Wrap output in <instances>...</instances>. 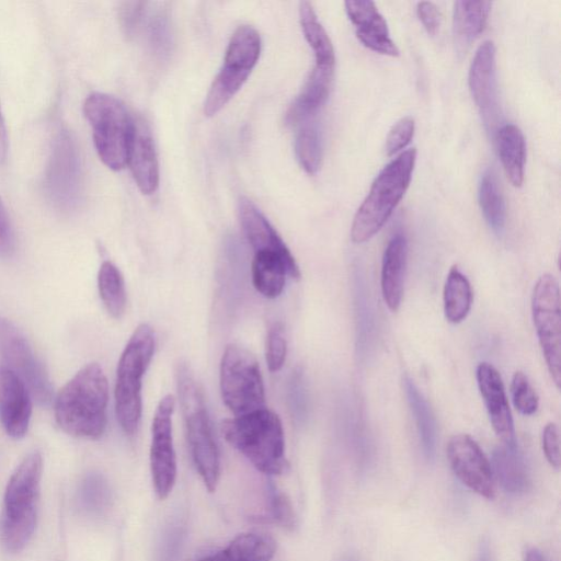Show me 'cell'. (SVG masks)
<instances>
[{"label": "cell", "mask_w": 561, "mask_h": 561, "mask_svg": "<svg viewBox=\"0 0 561 561\" xmlns=\"http://www.w3.org/2000/svg\"><path fill=\"white\" fill-rule=\"evenodd\" d=\"M108 385L103 369L92 363L79 370L58 392L55 419L76 437L100 438L106 428Z\"/></svg>", "instance_id": "1"}, {"label": "cell", "mask_w": 561, "mask_h": 561, "mask_svg": "<svg viewBox=\"0 0 561 561\" xmlns=\"http://www.w3.org/2000/svg\"><path fill=\"white\" fill-rule=\"evenodd\" d=\"M221 432L259 471L280 474L288 469L280 419L267 408L226 419Z\"/></svg>", "instance_id": "2"}, {"label": "cell", "mask_w": 561, "mask_h": 561, "mask_svg": "<svg viewBox=\"0 0 561 561\" xmlns=\"http://www.w3.org/2000/svg\"><path fill=\"white\" fill-rule=\"evenodd\" d=\"M43 459L28 454L9 479L0 520V537L7 551H21L32 538L37 520Z\"/></svg>", "instance_id": "3"}, {"label": "cell", "mask_w": 561, "mask_h": 561, "mask_svg": "<svg viewBox=\"0 0 561 561\" xmlns=\"http://www.w3.org/2000/svg\"><path fill=\"white\" fill-rule=\"evenodd\" d=\"M175 376L192 458L205 486L213 492L220 476V458L204 393L185 363L178 365Z\"/></svg>", "instance_id": "4"}, {"label": "cell", "mask_w": 561, "mask_h": 561, "mask_svg": "<svg viewBox=\"0 0 561 561\" xmlns=\"http://www.w3.org/2000/svg\"><path fill=\"white\" fill-rule=\"evenodd\" d=\"M415 160V148L408 149L380 171L354 216L353 242L364 243L382 228L410 185Z\"/></svg>", "instance_id": "5"}, {"label": "cell", "mask_w": 561, "mask_h": 561, "mask_svg": "<svg viewBox=\"0 0 561 561\" xmlns=\"http://www.w3.org/2000/svg\"><path fill=\"white\" fill-rule=\"evenodd\" d=\"M154 352V332L139 324L126 344L117 365L115 410L117 421L127 435H133L141 417V386Z\"/></svg>", "instance_id": "6"}, {"label": "cell", "mask_w": 561, "mask_h": 561, "mask_svg": "<svg viewBox=\"0 0 561 561\" xmlns=\"http://www.w3.org/2000/svg\"><path fill=\"white\" fill-rule=\"evenodd\" d=\"M83 113L102 162L115 171L125 168L135 127L125 105L112 95L95 92L87 98Z\"/></svg>", "instance_id": "7"}, {"label": "cell", "mask_w": 561, "mask_h": 561, "mask_svg": "<svg viewBox=\"0 0 561 561\" xmlns=\"http://www.w3.org/2000/svg\"><path fill=\"white\" fill-rule=\"evenodd\" d=\"M220 393L234 416L265 408V392L259 363L238 344L226 346L219 370Z\"/></svg>", "instance_id": "8"}, {"label": "cell", "mask_w": 561, "mask_h": 561, "mask_svg": "<svg viewBox=\"0 0 561 561\" xmlns=\"http://www.w3.org/2000/svg\"><path fill=\"white\" fill-rule=\"evenodd\" d=\"M260 53L257 31L250 25H240L230 38L224 64L206 95V116L216 115L234 96L255 67Z\"/></svg>", "instance_id": "9"}, {"label": "cell", "mask_w": 561, "mask_h": 561, "mask_svg": "<svg viewBox=\"0 0 561 561\" xmlns=\"http://www.w3.org/2000/svg\"><path fill=\"white\" fill-rule=\"evenodd\" d=\"M531 314L539 345L556 387L561 382V308L557 278L549 273L536 282L531 296Z\"/></svg>", "instance_id": "10"}, {"label": "cell", "mask_w": 561, "mask_h": 561, "mask_svg": "<svg viewBox=\"0 0 561 561\" xmlns=\"http://www.w3.org/2000/svg\"><path fill=\"white\" fill-rule=\"evenodd\" d=\"M44 188L53 205L64 211L73 209L81 194V164L71 135L60 131L53 142L44 178Z\"/></svg>", "instance_id": "11"}, {"label": "cell", "mask_w": 561, "mask_h": 561, "mask_svg": "<svg viewBox=\"0 0 561 561\" xmlns=\"http://www.w3.org/2000/svg\"><path fill=\"white\" fill-rule=\"evenodd\" d=\"M0 355L4 366L27 387L32 398L46 405L51 399V385L46 369L35 356L24 334L0 316Z\"/></svg>", "instance_id": "12"}, {"label": "cell", "mask_w": 561, "mask_h": 561, "mask_svg": "<svg viewBox=\"0 0 561 561\" xmlns=\"http://www.w3.org/2000/svg\"><path fill=\"white\" fill-rule=\"evenodd\" d=\"M173 396L163 397L154 411L151 426L150 470L156 494L163 500L176 479V457L172 437Z\"/></svg>", "instance_id": "13"}, {"label": "cell", "mask_w": 561, "mask_h": 561, "mask_svg": "<svg viewBox=\"0 0 561 561\" xmlns=\"http://www.w3.org/2000/svg\"><path fill=\"white\" fill-rule=\"evenodd\" d=\"M447 457L454 473L466 486L485 499L494 497L491 463L472 437L454 435L447 445Z\"/></svg>", "instance_id": "14"}, {"label": "cell", "mask_w": 561, "mask_h": 561, "mask_svg": "<svg viewBox=\"0 0 561 561\" xmlns=\"http://www.w3.org/2000/svg\"><path fill=\"white\" fill-rule=\"evenodd\" d=\"M468 83L486 129H493L497 118V84L492 41L483 42L477 49L469 68Z\"/></svg>", "instance_id": "15"}, {"label": "cell", "mask_w": 561, "mask_h": 561, "mask_svg": "<svg viewBox=\"0 0 561 561\" xmlns=\"http://www.w3.org/2000/svg\"><path fill=\"white\" fill-rule=\"evenodd\" d=\"M476 377L493 431L505 446H516L514 422L500 373L490 363L482 362L477 366Z\"/></svg>", "instance_id": "16"}, {"label": "cell", "mask_w": 561, "mask_h": 561, "mask_svg": "<svg viewBox=\"0 0 561 561\" xmlns=\"http://www.w3.org/2000/svg\"><path fill=\"white\" fill-rule=\"evenodd\" d=\"M32 415V396L24 382L8 367L0 366V423L13 438L23 437Z\"/></svg>", "instance_id": "17"}, {"label": "cell", "mask_w": 561, "mask_h": 561, "mask_svg": "<svg viewBox=\"0 0 561 561\" xmlns=\"http://www.w3.org/2000/svg\"><path fill=\"white\" fill-rule=\"evenodd\" d=\"M348 19L355 26L359 42L370 50L387 56H399V48L390 37L386 20L370 0H350L345 3Z\"/></svg>", "instance_id": "18"}, {"label": "cell", "mask_w": 561, "mask_h": 561, "mask_svg": "<svg viewBox=\"0 0 561 561\" xmlns=\"http://www.w3.org/2000/svg\"><path fill=\"white\" fill-rule=\"evenodd\" d=\"M251 272L253 286L266 298H276L282 294L286 275L293 279L300 278V270L294 256L268 250L254 252Z\"/></svg>", "instance_id": "19"}, {"label": "cell", "mask_w": 561, "mask_h": 561, "mask_svg": "<svg viewBox=\"0 0 561 561\" xmlns=\"http://www.w3.org/2000/svg\"><path fill=\"white\" fill-rule=\"evenodd\" d=\"M333 73L332 66H314L301 91L286 112L287 126H300L319 112L330 95Z\"/></svg>", "instance_id": "20"}, {"label": "cell", "mask_w": 561, "mask_h": 561, "mask_svg": "<svg viewBox=\"0 0 561 561\" xmlns=\"http://www.w3.org/2000/svg\"><path fill=\"white\" fill-rule=\"evenodd\" d=\"M127 163L140 192L154 193L159 185V163L152 135L144 121L135 122Z\"/></svg>", "instance_id": "21"}, {"label": "cell", "mask_w": 561, "mask_h": 561, "mask_svg": "<svg viewBox=\"0 0 561 561\" xmlns=\"http://www.w3.org/2000/svg\"><path fill=\"white\" fill-rule=\"evenodd\" d=\"M407 260V239L402 233H396L385 249L380 277L383 301L392 312L401 305Z\"/></svg>", "instance_id": "22"}, {"label": "cell", "mask_w": 561, "mask_h": 561, "mask_svg": "<svg viewBox=\"0 0 561 561\" xmlns=\"http://www.w3.org/2000/svg\"><path fill=\"white\" fill-rule=\"evenodd\" d=\"M239 218L243 232L254 252L268 250L285 256H293L277 231L250 199H240Z\"/></svg>", "instance_id": "23"}, {"label": "cell", "mask_w": 561, "mask_h": 561, "mask_svg": "<svg viewBox=\"0 0 561 561\" xmlns=\"http://www.w3.org/2000/svg\"><path fill=\"white\" fill-rule=\"evenodd\" d=\"M492 2L456 1L454 4L453 31L456 49L463 54L483 32Z\"/></svg>", "instance_id": "24"}, {"label": "cell", "mask_w": 561, "mask_h": 561, "mask_svg": "<svg viewBox=\"0 0 561 561\" xmlns=\"http://www.w3.org/2000/svg\"><path fill=\"white\" fill-rule=\"evenodd\" d=\"M499 157L510 182L519 187L524 181L526 161L525 138L514 124H505L496 131Z\"/></svg>", "instance_id": "25"}, {"label": "cell", "mask_w": 561, "mask_h": 561, "mask_svg": "<svg viewBox=\"0 0 561 561\" xmlns=\"http://www.w3.org/2000/svg\"><path fill=\"white\" fill-rule=\"evenodd\" d=\"M492 472L500 485L508 493H525L530 484L526 465L516 446H503L493 454Z\"/></svg>", "instance_id": "26"}, {"label": "cell", "mask_w": 561, "mask_h": 561, "mask_svg": "<svg viewBox=\"0 0 561 561\" xmlns=\"http://www.w3.org/2000/svg\"><path fill=\"white\" fill-rule=\"evenodd\" d=\"M276 550L275 541L260 534L237 536L225 549L198 561H270Z\"/></svg>", "instance_id": "27"}, {"label": "cell", "mask_w": 561, "mask_h": 561, "mask_svg": "<svg viewBox=\"0 0 561 561\" xmlns=\"http://www.w3.org/2000/svg\"><path fill=\"white\" fill-rule=\"evenodd\" d=\"M403 385L408 403L414 415L423 454L427 459H432L435 456L437 443V426L433 411L410 377H404Z\"/></svg>", "instance_id": "28"}, {"label": "cell", "mask_w": 561, "mask_h": 561, "mask_svg": "<svg viewBox=\"0 0 561 561\" xmlns=\"http://www.w3.org/2000/svg\"><path fill=\"white\" fill-rule=\"evenodd\" d=\"M472 300L470 282L457 266H453L447 274L443 293L447 321L454 324L462 322L470 312Z\"/></svg>", "instance_id": "29"}, {"label": "cell", "mask_w": 561, "mask_h": 561, "mask_svg": "<svg viewBox=\"0 0 561 561\" xmlns=\"http://www.w3.org/2000/svg\"><path fill=\"white\" fill-rule=\"evenodd\" d=\"M299 19L305 38L313 50L316 65L334 67L335 55L332 42L310 2H300Z\"/></svg>", "instance_id": "30"}, {"label": "cell", "mask_w": 561, "mask_h": 561, "mask_svg": "<svg viewBox=\"0 0 561 561\" xmlns=\"http://www.w3.org/2000/svg\"><path fill=\"white\" fill-rule=\"evenodd\" d=\"M479 204L490 228L500 234L506 222L505 201L493 170L488 169L481 176L478 190Z\"/></svg>", "instance_id": "31"}, {"label": "cell", "mask_w": 561, "mask_h": 561, "mask_svg": "<svg viewBox=\"0 0 561 561\" xmlns=\"http://www.w3.org/2000/svg\"><path fill=\"white\" fill-rule=\"evenodd\" d=\"M100 297L113 318H121L126 308V290L123 275L110 261L102 263L98 275Z\"/></svg>", "instance_id": "32"}, {"label": "cell", "mask_w": 561, "mask_h": 561, "mask_svg": "<svg viewBox=\"0 0 561 561\" xmlns=\"http://www.w3.org/2000/svg\"><path fill=\"white\" fill-rule=\"evenodd\" d=\"M112 502V491L106 479L96 472L88 473L78 490V503L88 515H103Z\"/></svg>", "instance_id": "33"}, {"label": "cell", "mask_w": 561, "mask_h": 561, "mask_svg": "<svg viewBox=\"0 0 561 561\" xmlns=\"http://www.w3.org/2000/svg\"><path fill=\"white\" fill-rule=\"evenodd\" d=\"M322 136L319 126L306 122L295 138V153L301 168L309 174H316L322 162Z\"/></svg>", "instance_id": "34"}, {"label": "cell", "mask_w": 561, "mask_h": 561, "mask_svg": "<svg viewBox=\"0 0 561 561\" xmlns=\"http://www.w3.org/2000/svg\"><path fill=\"white\" fill-rule=\"evenodd\" d=\"M148 41L152 50L160 57L169 55L172 45V28L168 14L157 11L148 22Z\"/></svg>", "instance_id": "35"}, {"label": "cell", "mask_w": 561, "mask_h": 561, "mask_svg": "<svg viewBox=\"0 0 561 561\" xmlns=\"http://www.w3.org/2000/svg\"><path fill=\"white\" fill-rule=\"evenodd\" d=\"M511 394L513 404L520 414L528 416L538 410V396L523 371L514 373L511 381Z\"/></svg>", "instance_id": "36"}, {"label": "cell", "mask_w": 561, "mask_h": 561, "mask_svg": "<svg viewBox=\"0 0 561 561\" xmlns=\"http://www.w3.org/2000/svg\"><path fill=\"white\" fill-rule=\"evenodd\" d=\"M287 354V341L285 336L284 325L275 322L268 329L266 335L265 358L268 369L272 373L282 369Z\"/></svg>", "instance_id": "37"}, {"label": "cell", "mask_w": 561, "mask_h": 561, "mask_svg": "<svg viewBox=\"0 0 561 561\" xmlns=\"http://www.w3.org/2000/svg\"><path fill=\"white\" fill-rule=\"evenodd\" d=\"M268 503L272 518L282 527L294 529L297 522L289 499L273 483L268 485Z\"/></svg>", "instance_id": "38"}, {"label": "cell", "mask_w": 561, "mask_h": 561, "mask_svg": "<svg viewBox=\"0 0 561 561\" xmlns=\"http://www.w3.org/2000/svg\"><path fill=\"white\" fill-rule=\"evenodd\" d=\"M415 123L413 117L405 116L399 119L389 130L385 150L388 156H392L407 147L413 138Z\"/></svg>", "instance_id": "39"}, {"label": "cell", "mask_w": 561, "mask_h": 561, "mask_svg": "<svg viewBox=\"0 0 561 561\" xmlns=\"http://www.w3.org/2000/svg\"><path fill=\"white\" fill-rule=\"evenodd\" d=\"M146 2L128 1L123 2L119 8V22L127 36H134L144 16Z\"/></svg>", "instance_id": "40"}, {"label": "cell", "mask_w": 561, "mask_h": 561, "mask_svg": "<svg viewBox=\"0 0 561 561\" xmlns=\"http://www.w3.org/2000/svg\"><path fill=\"white\" fill-rule=\"evenodd\" d=\"M542 449L548 462L556 469L560 468V434L556 423H548L542 431Z\"/></svg>", "instance_id": "41"}, {"label": "cell", "mask_w": 561, "mask_h": 561, "mask_svg": "<svg viewBox=\"0 0 561 561\" xmlns=\"http://www.w3.org/2000/svg\"><path fill=\"white\" fill-rule=\"evenodd\" d=\"M417 16L430 35H435L440 25V13L433 2L421 1L416 5Z\"/></svg>", "instance_id": "42"}, {"label": "cell", "mask_w": 561, "mask_h": 561, "mask_svg": "<svg viewBox=\"0 0 561 561\" xmlns=\"http://www.w3.org/2000/svg\"><path fill=\"white\" fill-rule=\"evenodd\" d=\"M14 250V234L7 215V211L0 201V256H9Z\"/></svg>", "instance_id": "43"}, {"label": "cell", "mask_w": 561, "mask_h": 561, "mask_svg": "<svg viewBox=\"0 0 561 561\" xmlns=\"http://www.w3.org/2000/svg\"><path fill=\"white\" fill-rule=\"evenodd\" d=\"M8 152V137L4 121L0 111V165L5 162Z\"/></svg>", "instance_id": "44"}, {"label": "cell", "mask_w": 561, "mask_h": 561, "mask_svg": "<svg viewBox=\"0 0 561 561\" xmlns=\"http://www.w3.org/2000/svg\"><path fill=\"white\" fill-rule=\"evenodd\" d=\"M525 561H548L545 556L537 549H529L525 553Z\"/></svg>", "instance_id": "45"}]
</instances>
